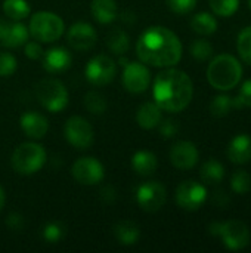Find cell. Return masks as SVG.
<instances>
[{"label": "cell", "instance_id": "13", "mask_svg": "<svg viewBox=\"0 0 251 253\" xmlns=\"http://www.w3.org/2000/svg\"><path fill=\"white\" fill-rule=\"evenodd\" d=\"M151 83V73L143 62H127L123 70V86L130 93H142Z\"/></svg>", "mask_w": 251, "mask_h": 253}, {"label": "cell", "instance_id": "30", "mask_svg": "<svg viewBox=\"0 0 251 253\" xmlns=\"http://www.w3.org/2000/svg\"><path fill=\"white\" fill-rule=\"evenodd\" d=\"M41 236L44 239V242L50 243V245H55L58 242H61L65 236V228L61 222H56V221H52V222H47L44 227H43V231H41Z\"/></svg>", "mask_w": 251, "mask_h": 253}, {"label": "cell", "instance_id": "37", "mask_svg": "<svg viewBox=\"0 0 251 253\" xmlns=\"http://www.w3.org/2000/svg\"><path fill=\"white\" fill-rule=\"evenodd\" d=\"M158 126H160V135L164 139H170V138L176 136L178 132H179V123L176 120H173V119L161 120Z\"/></svg>", "mask_w": 251, "mask_h": 253}, {"label": "cell", "instance_id": "32", "mask_svg": "<svg viewBox=\"0 0 251 253\" xmlns=\"http://www.w3.org/2000/svg\"><path fill=\"white\" fill-rule=\"evenodd\" d=\"M231 188L237 194H247L251 190V176L246 170H237L231 178Z\"/></svg>", "mask_w": 251, "mask_h": 253}, {"label": "cell", "instance_id": "9", "mask_svg": "<svg viewBox=\"0 0 251 253\" xmlns=\"http://www.w3.org/2000/svg\"><path fill=\"white\" fill-rule=\"evenodd\" d=\"M86 79L93 86H105L112 82L117 74V64L108 55H96L93 56L84 70Z\"/></svg>", "mask_w": 251, "mask_h": 253}, {"label": "cell", "instance_id": "18", "mask_svg": "<svg viewBox=\"0 0 251 253\" xmlns=\"http://www.w3.org/2000/svg\"><path fill=\"white\" fill-rule=\"evenodd\" d=\"M19 125L25 136L30 139H41L49 130V122L47 119L36 111H27L21 116Z\"/></svg>", "mask_w": 251, "mask_h": 253}, {"label": "cell", "instance_id": "15", "mask_svg": "<svg viewBox=\"0 0 251 253\" xmlns=\"http://www.w3.org/2000/svg\"><path fill=\"white\" fill-rule=\"evenodd\" d=\"M200 159L198 148L191 141H179L170 150V162L176 169L188 170L192 169Z\"/></svg>", "mask_w": 251, "mask_h": 253}, {"label": "cell", "instance_id": "7", "mask_svg": "<svg viewBox=\"0 0 251 253\" xmlns=\"http://www.w3.org/2000/svg\"><path fill=\"white\" fill-rule=\"evenodd\" d=\"M209 231L213 236H219L229 251H241L250 243V230L238 219L215 222L209 227Z\"/></svg>", "mask_w": 251, "mask_h": 253}, {"label": "cell", "instance_id": "36", "mask_svg": "<svg viewBox=\"0 0 251 253\" xmlns=\"http://www.w3.org/2000/svg\"><path fill=\"white\" fill-rule=\"evenodd\" d=\"M166 3L170 7V10L179 15L189 13L197 6V0H166Z\"/></svg>", "mask_w": 251, "mask_h": 253}, {"label": "cell", "instance_id": "4", "mask_svg": "<svg viewBox=\"0 0 251 253\" xmlns=\"http://www.w3.org/2000/svg\"><path fill=\"white\" fill-rule=\"evenodd\" d=\"M46 159V150L40 144L24 142L18 145L16 150L13 151L10 163L16 173L33 175L44 166Z\"/></svg>", "mask_w": 251, "mask_h": 253}, {"label": "cell", "instance_id": "41", "mask_svg": "<svg viewBox=\"0 0 251 253\" xmlns=\"http://www.w3.org/2000/svg\"><path fill=\"white\" fill-rule=\"evenodd\" d=\"M4 202H6V194H4L3 187L0 185V212H1V209L4 208Z\"/></svg>", "mask_w": 251, "mask_h": 253}, {"label": "cell", "instance_id": "22", "mask_svg": "<svg viewBox=\"0 0 251 253\" xmlns=\"http://www.w3.org/2000/svg\"><path fill=\"white\" fill-rule=\"evenodd\" d=\"M90 12L99 24H111L118 15V7L115 0H92Z\"/></svg>", "mask_w": 251, "mask_h": 253}, {"label": "cell", "instance_id": "25", "mask_svg": "<svg viewBox=\"0 0 251 253\" xmlns=\"http://www.w3.org/2000/svg\"><path fill=\"white\" fill-rule=\"evenodd\" d=\"M240 107H243V105L238 101V98H232L229 95H217L210 102V113L215 117H225L234 108H240Z\"/></svg>", "mask_w": 251, "mask_h": 253}, {"label": "cell", "instance_id": "31", "mask_svg": "<svg viewBox=\"0 0 251 253\" xmlns=\"http://www.w3.org/2000/svg\"><path fill=\"white\" fill-rule=\"evenodd\" d=\"M240 0H210V7L217 16L228 18L237 12Z\"/></svg>", "mask_w": 251, "mask_h": 253}, {"label": "cell", "instance_id": "17", "mask_svg": "<svg viewBox=\"0 0 251 253\" xmlns=\"http://www.w3.org/2000/svg\"><path fill=\"white\" fill-rule=\"evenodd\" d=\"M41 61H43V68L47 73L58 74V73L67 71L71 67L72 56L68 49L62 47V46H56V47L46 50L41 56Z\"/></svg>", "mask_w": 251, "mask_h": 253}, {"label": "cell", "instance_id": "21", "mask_svg": "<svg viewBox=\"0 0 251 253\" xmlns=\"http://www.w3.org/2000/svg\"><path fill=\"white\" fill-rule=\"evenodd\" d=\"M132 168L141 176L152 175L158 168V159L148 150H139L132 157Z\"/></svg>", "mask_w": 251, "mask_h": 253}, {"label": "cell", "instance_id": "26", "mask_svg": "<svg viewBox=\"0 0 251 253\" xmlns=\"http://www.w3.org/2000/svg\"><path fill=\"white\" fill-rule=\"evenodd\" d=\"M107 46L112 53L123 55L130 47V39L127 33L121 28H112L107 36Z\"/></svg>", "mask_w": 251, "mask_h": 253}, {"label": "cell", "instance_id": "28", "mask_svg": "<svg viewBox=\"0 0 251 253\" xmlns=\"http://www.w3.org/2000/svg\"><path fill=\"white\" fill-rule=\"evenodd\" d=\"M3 12L12 21H22L30 16V4L27 0H4Z\"/></svg>", "mask_w": 251, "mask_h": 253}, {"label": "cell", "instance_id": "11", "mask_svg": "<svg viewBox=\"0 0 251 253\" xmlns=\"http://www.w3.org/2000/svg\"><path fill=\"white\" fill-rule=\"evenodd\" d=\"M167 200L166 187L157 181H149L139 185L136 191V202L145 212H157L160 211Z\"/></svg>", "mask_w": 251, "mask_h": 253}, {"label": "cell", "instance_id": "6", "mask_svg": "<svg viewBox=\"0 0 251 253\" xmlns=\"http://www.w3.org/2000/svg\"><path fill=\"white\" fill-rule=\"evenodd\" d=\"M36 96L38 102L50 113H59L68 105V90L58 79H43L36 86Z\"/></svg>", "mask_w": 251, "mask_h": 253}, {"label": "cell", "instance_id": "40", "mask_svg": "<svg viewBox=\"0 0 251 253\" xmlns=\"http://www.w3.org/2000/svg\"><path fill=\"white\" fill-rule=\"evenodd\" d=\"M6 225L10 230H21L24 225V219L19 213H10L6 219Z\"/></svg>", "mask_w": 251, "mask_h": 253}, {"label": "cell", "instance_id": "12", "mask_svg": "<svg viewBox=\"0 0 251 253\" xmlns=\"http://www.w3.org/2000/svg\"><path fill=\"white\" fill-rule=\"evenodd\" d=\"M207 200V190L197 181H185L176 188V203L180 209L197 211Z\"/></svg>", "mask_w": 251, "mask_h": 253}, {"label": "cell", "instance_id": "24", "mask_svg": "<svg viewBox=\"0 0 251 253\" xmlns=\"http://www.w3.org/2000/svg\"><path fill=\"white\" fill-rule=\"evenodd\" d=\"M200 176H201V181L204 184L216 185V184L222 182V179L225 176V168H223V165L220 162H217L215 159H210L201 166Z\"/></svg>", "mask_w": 251, "mask_h": 253}, {"label": "cell", "instance_id": "20", "mask_svg": "<svg viewBox=\"0 0 251 253\" xmlns=\"http://www.w3.org/2000/svg\"><path fill=\"white\" fill-rule=\"evenodd\" d=\"M161 108L155 104V102H145L138 108L136 113V122L142 129H154L160 125V122L163 120V114H161Z\"/></svg>", "mask_w": 251, "mask_h": 253}, {"label": "cell", "instance_id": "23", "mask_svg": "<svg viewBox=\"0 0 251 253\" xmlns=\"http://www.w3.org/2000/svg\"><path fill=\"white\" fill-rule=\"evenodd\" d=\"M114 236L120 245L132 246V245H136L139 242L141 228L138 227V224H135L132 221H121V222L115 224Z\"/></svg>", "mask_w": 251, "mask_h": 253}, {"label": "cell", "instance_id": "8", "mask_svg": "<svg viewBox=\"0 0 251 253\" xmlns=\"http://www.w3.org/2000/svg\"><path fill=\"white\" fill-rule=\"evenodd\" d=\"M64 135L68 144L77 150H87L95 139L92 125L80 116H72L67 120L64 126Z\"/></svg>", "mask_w": 251, "mask_h": 253}, {"label": "cell", "instance_id": "27", "mask_svg": "<svg viewBox=\"0 0 251 253\" xmlns=\"http://www.w3.org/2000/svg\"><path fill=\"white\" fill-rule=\"evenodd\" d=\"M191 28L195 33L201 34V36H210V34L216 33V30H217V21H216V18L212 13H209V12H200V13H197L192 18Z\"/></svg>", "mask_w": 251, "mask_h": 253}, {"label": "cell", "instance_id": "42", "mask_svg": "<svg viewBox=\"0 0 251 253\" xmlns=\"http://www.w3.org/2000/svg\"><path fill=\"white\" fill-rule=\"evenodd\" d=\"M249 6H250V9H251V0H249Z\"/></svg>", "mask_w": 251, "mask_h": 253}, {"label": "cell", "instance_id": "35", "mask_svg": "<svg viewBox=\"0 0 251 253\" xmlns=\"http://www.w3.org/2000/svg\"><path fill=\"white\" fill-rule=\"evenodd\" d=\"M16 58L9 52H0V77H9L16 71Z\"/></svg>", "mask_w": 251, "mask_h": 253}, {"label": "cell", "instance_id": "33", "mask_svg": "<svg viewBox=\"0 0 251 253\" xmlns=\"http://www.w3.org/2000/svg\"><path fill=\"white\" fill-rule=\"evenodd\" d=\"M237 47H238V53L240 56L244 59V62L251 65V25L244 28L240 36H238V42H237Z\"/></svg>", "mask_w": 251, "mask_h": 253}, {"label": "cell", "instance_id": "1", "mask_svg": "<svg viewBox=\"0 0 251 253\" xmlns=\"http://www.w3.org/2000/svg\"><path fill=\"white\" fill-rule=\"evenodd\" d=\"M136 53L143 64L152 67H173L182 58V43L169 28L154 25L146 28L136 43Z\"/></svg>", "mask_w": 251, "mask_h": 253}, {"label": "cell", "instance_id": "39", "mask_svg": "<svg viewBox=\"0 0 251 253\" xmlns=\"http://www.w3.org/2000/svg\"><path fill=\"white\" fill-rule=\"evenodd\" d=\"M237 98L241 102V105L251 108V80L244 82V84L240 90V95Z\"/></svg>", "mask_w": 251, "mask_h": 253}, {"label": "cell", "instance_id": "10", "mask_svg": "<svg viewBox=\"0 0 251 253\" xmlns=\"http://www.w3.org/2000/svg\"><path fill=\"white\" fill-rule=\"evenodd\" d=\"M72 178L81 185H96L104 181L105 169L102 163L95 157H81L77 159L71 168Z\"/></svg>", "mask_w": 251, "mask_h": 253}, {"label": "cell", "instance_id": "19", "mask_svg": "<svg viewBox=\"0 0 251 253\" xmlns=\"http://www.w3.org/2000/svg\"><path fill=\"white\" fill-rule=\"evenodd\" d=\"M228 159L235 165H244L251 160V136L247 133L237 135L228 147Z\"/></svg>", "mask_w": 251, "mask_h": 253}, {"label": "cell", "instance_id": "34", "mask_svg": "<svg viewBox=\"0 0 251 253\" xmlns=\"http://www.w3.org/2000/svg\"><path fill=\"white\" fill-rule=\"evenodd\" d=\"M191 55L198 61H206L213 55V46L204 39H198L191 44Z\"/></svg>", "mask_w": 251, "mask_h": 253}, {"label": "cell", "instance_id": "38", "mask_svg": "<svg viewBox=\"0 0 251 253\" xmlns=\"http://www.w3.org/2000/svg\"><path fill=\"white\" fill-rule=\"evenodd\" d=\"M44 50L41 49L38 42H27L25 43V55L30 59H40L43 56Z\"/></svg>", "mask_w": 251, "mask_h": 253}, {"label": "cell", "instance_id": "3", "mask_svg": "<svg viewBox=\"0 0 251 253\" xmlns=\"http://www.w3.org/2000/svg\"><path fill=\"white\" fill-rule=\"evenodd\" d=\"M243 77V67L240 61L228 53L217 55L207 68L209 83L219 90L234 89Z\"/></svg>", "mask_w": 251, "mask_h": 253}, {"label": "cell", "instance_id": "14", "mask_svg": "<svg viewBox=\"0 0 251 253\" xmlns=\"http://www.w3.org/2000/svg\"><path fill=\"white\" fill-rule=\"evenodd\" d=\"M98 40V34L95 28L87 22H75L70 27L67 33L68 44L78 52L90 50Z\"/></svg>", "mask_w": 251, "mask_h": 253}, {"label": "cell", "instance_id": "16", "mask_svg": "<svg viewBox=\"0 0 251 253\" xmlns=\"http://www.w3.org/2000/svg\"><path fill=\"white\" fill-rule=\"evenodd\" d=\"M28 27L19 21H3L0 19V44L4 47H19L28 42Z\"/></svg>", "mask_w": 251, "mask_h": 253}, {"label": "cell", "instance_id": "2", "mask_svg": "<svg viewBox=\"0 0 251 253\" xmlns=\"http://www.w3.org/2000/svg\"><path fill=\"white\" fill-rule=\"evenodd\" d=\"M154 102L169 113H179L185 110L194 95L192 80L185 71L169 68L157 74L152 86Z\"/></svg>", "mask_w": 251, "mask_h": 253}, {"label": "cell", "instance_id": "29", "mask_svg": "<svg viewBox=\"0 0 251 253\" xmlns=\"http://www.w3.org/2000/svg\"><path fill=\"white\" fill-rule=\"evenodd\" d=\"M86 110L92 114H104L107 110V99L102 93L96 92V90H90L84 95V101H83Z\"/></svg>", "mask_w": 251, "mask_h": 253}, {"label": "cell", "instance_id": "5", "mask_svg": "<svg viewBox=\"0 0 251 253\" xmlns=\"http://www.w3.org/2000/svg\"><path fill=\"white\" fill-rule=\"evenodd\" d=\"M64 21L53 12L40 10L30 19L28 31L31 37L40 43L56 42L64 34Z\"/></svg>", "mask_w": 251, "mask_h": 253}]
</instances>
